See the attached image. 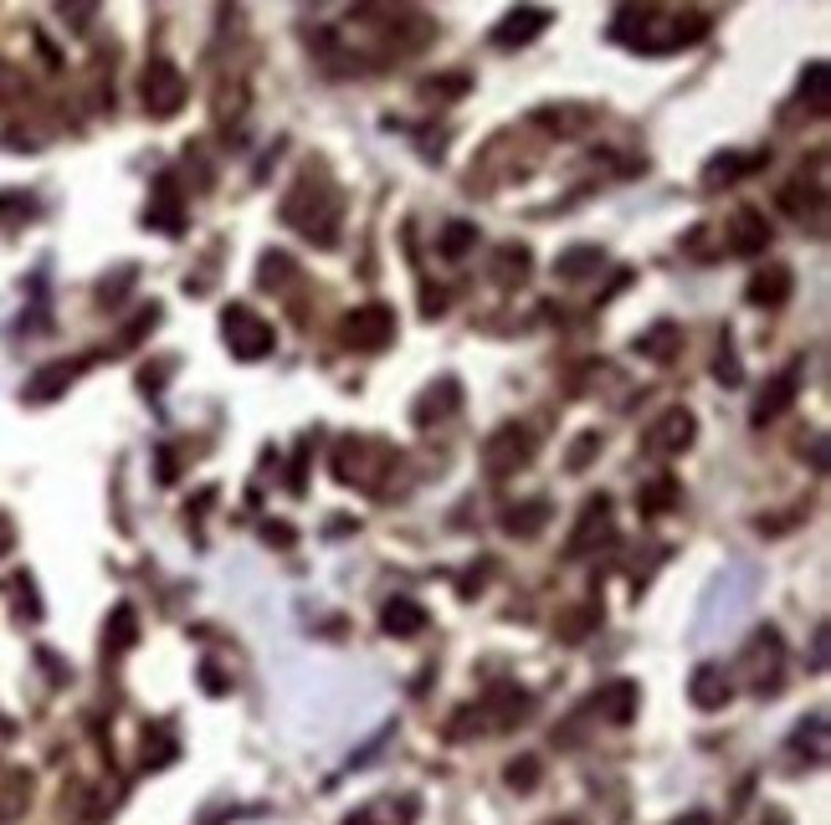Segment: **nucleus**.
<instances>
[{"label": "nucleus", "instance_id": "6", "mask_svg": "<svg viewBox=\"0 0 831 825\" xmlns=\"http://www.w3.org/2000/svg\"><path fill=\"white\" fill-rule=\"evenodd\" d=\"M339 339H344V349H354V354H380V349L396 339V313H390L386 303H360L354 313H344Z\"/></svg>", "mask_w": 831, "mask_h": 825}, {"label": "nucleus", "instance_id": "7", "mask_svg": "<svg viewBox=\"0 0 831 825\" xmlns=\"http://www.w3.org/2000/svg\"><path fill=\"white\" fill-rule=\"evenodd\" d=\"M611 497L605 493H595L585 507H580V519H575V529H570V544H564V560H590L595 549H605L611 544Z\"/></svg>", "mask_w": 831, "mask_h": 825}, {"label": "nucleus", "instance_id": "4", "mask_svg": "<svg viewBox=\"0 0 831 825\" xmlns=\"http://www.w3.org/2000/svg\"><path fill=\"white\" fill-rule=\"evenodd\" d=\"M529 462H534V431L519 426V421H503L483 446V472L493 482H503V477H519Z\"/></svg>", "mask_w": 831, "mask_h": 825}, {"label": "nucleus", "instance_id": "34", "mask_svg": "<svg viewBox=\"0 0 831 825\" xmlns=\"http://www.w3.org/2000/svg\"><path fill=\"white\" fill-rule=\"evenodd\" d=\"M154 323H160V303H144L134 313V319L123 323V339H119V349H134L139 339H144V329H154Z\"/></svg>", "mask_w": 831, "mask_h": 825}, {"label": "nucleus", "instance_id": "14", "mask_svg": "<svg viewBox=\"0 0 831 825\" xmlns=\"http://www.w3.org/2000/svg\"><path fill=\"white\" fill-rule=\"evenodd\" d=\"M144 227L160 231V237H180V231H186V200H180L174 174H160V180H154V200H149V211H144Z\"/></svg>", "mask_w": 831, "mask_h": 825}, {"label": "nucleus", "instance_id": "23", "mask_svg": "<svg viewBox=\"0 0 831 825\" xmlns=\"http://www.w3.org/2000/svg\"><path fill=\"white\" fill-rule=\"evenodd\" d=\"M601 266H605V252H601V247L580 241V247H570V252L554 256V278H560V282H585V278H595Z\"/></svg>", "mask_w": 831, "mask_h": 825}, {"label": "nucleus", "instance_id": "35", "mask_svg": "<svg viewBox=\"0 0 831 825\" xmlns=\"http://www.w3.org/2000/svg\"><path fill=\"white\" fill-rule=\"evenodd\" d=\"M801 98H811L817 113H827V62H811L801 78Z\"/></svg>", "mask_w": 831, "mask_h": 825}, {"label": "nucleus", "instance_id": "25", "mask_svg": "<svg viewBox=\"0 0 831 825\" xmlns=\"http://www.w3.org/2000/svg\"><path fill=\"white\" fill-rule=\"evenodd\" d=\"M678 497H683V482L678 477H652V482H642V493H637V513H642V519H662V513L678 507Z\"/></svg>", "mask_w": 831, "mask_h": 825}, {"label": "nucleus", "instance_id": "28", "mask_svg": "<svg viewBox=\"0 0 831 825\" xmlns=\"http://www.w3.org/2000/svg\"><path fill=\"white\" fill-rule=\"evenodd\" d=\"M637 697H642V693H637V682L621 677V682H611L595 703H605V718H611V723H631V718H637Z\"/></svg>", "mask_w": 831, "mask_h": 825}, {"label": "nucleus", "instance_id": "24", "mask_svg": "<svg viewBox=\"0 0 831 825\" xmlns=\"http://www.w3.org/2000/svg\"><path fill=\"white\" fill-rule=\"evenodd\" d=\"M544 523H550V503L544 497H523V503L503 507V533H513V539H534Z\"/></svg>", "mask_w": 831, "mask_h": 825}, {"label": "nucleus", "instance_id": "40", "mask_svg": "<svg viewBox=\"0 0 831 825\" xmlns=\"http://www.w3.org/2000/svg\"><path fill=\"white\" fill-rule=\"evenodd\" d=\"M780 205H785L791 215H805V205H821V190H811V195H805L801 185H791V190H780Z\"/></svg>", "mask_w": 831, "mask_h": 825}, {"label": "nucleus", "instance_id": "27", "mask_svg": "<svg viewBox=\"0 0 831 825\" xmlns=\"http://www.w3.org/2000/svg\"><path fill=\"white\" fill-rule=\"evenodd\" d=\"M134 641H139V615H134V605H119V611L108 615V631H103L108 656H113V652H129Z\"/></svg>", "mask_w": 831, "mask_h": 825}, {"label": "nucleus", "instance_id": "30", "mask_svg": "<svg viewBox=\"0 0 831 825\" xmlns=\"http://www.w3.org/2000/svg\"><path fill=\"white\" fill-rule=\"evenodd\" d=\"M6 600L16 605V615H21V621H41V600H37L31 574H11V580H6Z\"/></svg>", "mask_w": 831, "mask_h": 825}, {"label": "nucleus", "instance_id": "22", "mask_svg": "<svg viewBox=\"0 0 831 825\" xmlns=\"http://www.w3.org/2000/svg\"><path fill=\"white\" fill-rule=\"evenodd\" d=\"M529 272H534V256H529V247H519V241H509V247H498L493 252V282L498 288H523L529 282Z\"/></svg>", "mask_w": 831, "mask_h": 825}, {"label": "nucleus", "instance_id": "43", "mask_svg": "<svg viewBox=\"0 0 831 825\" xmlns=\"http://www.w3.org/2000/svg\"><path fill=\"white\" fill-rule=\"evenodd\" d=\"M11 544H16V529L11 519H0V554H11Z\"/></svg>", "mask_w": 831, "mask_h": 825}, {"label": "nucleus", "instance_id": "15", "mask_svg": "<svg viewBox=\"0 0 831 825\" xmlns=\"http://www.w3.org/2000/svg\"><path fill=\"white\" fill-rule=\"evenodd\" d=\"M688 697H693L698 713H719V707H729V697H734V682L724 677V666H693V677H688Z\"/></svg>", "mask_w": 831, "mask_h": 825}, {"label": "nucleus", "instance_id": "46", "mask_svg": "<svg viewBox=\"0 0 831 825\" xmlns=\"http://www.w3.org/2000/svg\"><path fill=\"white\" fill-rule=\"evenodd\" d=\"M554 825H580V821H554Z\"/></svg>", "mask_w": 831, "mask_h": 825}, {"label": "nucleus", "instance_id": "1", "mask_svg": "<svg viewBox=\"0 0 831 825\" xmlns=\"http://www.w3.org/2000/svg\"><path fill=\"white\" fill-rule=\"evenodd\" d=\"M282 221L298 231V237H309L313 247H334L339 241V221H344V211H339V190L334 180L313 164L309 174H298V185L282 195Z\"/></svg>", "mask_w": 831, "mask_h": 825}, {"label": "nucleus", "instance_id": "5", "mask_svg": "<svg viewBox=\"0 0 831 825\" xmlns=\"http://www.w3.org/2000/svg\"><path fill=\"white\" fill-rule=\"evenodd\" d=\"M390 466V452L370 436H339L334 446V477L344 487H376V477Z\"/></svg>", "mask_w": 831, "mask_h": 825}, {"label": "nucleus", "instance_id": "37", "mask_svg": "<svg viewBox=\"0 0 831 825\" xmlns=\"http://www.w3.org/2000/svg\"><path fill=\"white\" fill-rule=\"evenodd\" d=\"M421 88H427L431 98H462L472 88V78H468V72H447V78H427Z\"/></svg>", "mask_w": 831, "mask_h": 825}, {"label": "nucleus", "instance_id": "20", "mask_svg": "<svg viewBox=\"0 0 831 825\" xmlns=\"http://www.w3.org/2000/svg\"><path fill=\"white\" fill-rule=\"evenodd\" d=\"M764 164H770V154H734V149H729V154H713L709 160V170H703V185L709 190H719V185H734V180H744V174L750 170H764Z\"/></svg>", "mask_w": 831, "mask_h": 825}, {"label": "nucleus", "instance_id": "44", "mask_svg": "<svg viewBox=\"0 0 831 825\" xmlns=\"http://www.w3.org/2000/svg\"><path fill=\"white\" fill-rule=\"evenodd\" d=\"M672 825H713V815H703V811H693V815H683V821H672Z\"/></svg>", "mask_w": 831, "mask_h": 825}, {"label": "nucleus", "instance_id": "45", "mask_svg": "<svg viewBox=\"0 0 831 825\" xmlns=\"http://www.w3.org/2000/svg\"><path fill=\"white\" fill-rule=\"evenodd\" d=\"M764 825H785V815H764Z\"/></svg>", "mask_w": 831, "mask_h": 825}, {"label": "nucleus", "instance_id": "39", "mask_svg": "<svg viewBox=\"0 0 831 825\" xmlns=\"http://www.w3.org/2000/svg\"><path fill=\"white\" fill-rule=\"evenodd\" d=\"M595 446H601V431H585V436L570 446V472H585L590 456H595Z\"/></svg>", "mask_w": 831, "mask_h": 825}, {"label": "nucleus", "instance_id": "32", "mask_svg": "<svg viewBox=\"0 0 831 825\" xmlns=\"http://www.w3.org/2000/svg\"><path fill=\"white\" fill-rule=\"evenodd\" d=\"M534 119H539V123H560L554 133H580V129L590 123V113H585V108H570V103H564V108H539Z\"/></svg>", "mask_w": 831, "mask_h": 825}, {"label": "nucleus", "instance_id": "3", "mask_svg": "<svg viewBox=\"0 0 831 825\" xmlns=\"http://www.w3.org/2000/svg\"><path fill=\"white\" fill-rule=\"evenodd\" d=\"M221 329H227L231 360H242V364L268 360L272 349H278V333H272V323H268V319H257L247 303H231L227 313H221Z\"/></svg>", "mask_w": 831, "mask_h": 825}, {"label": "nucleus", "instance_id": "38", "mask_svg": "<svg viewBox=\"0 0 831 825\" xmlns=\"http://www.w3.org/2000/svg\"><path fill=\"white\" fill-rule=\"evenodd\" d=\"M503 774H509V785H513V789H534V779H539V759H534V754H523V759H513Z\"/></svg>", "mask_w": 831, "mask_h": 825}, {"label": "nucleus", "instance_id": "31", "mask_svg": "<svg viewBox=\"0 0 831 825\" xmlns=\"http://www.w3.org/2000/svg\"><path fill=\"white\" fill-rule=\"evenodd\" d=\"M713 380H719V385H744V370H739V354H734V339H719V354H713Z\"/></svg>", "mask_w": 831, "mask_h": 825}, {"label": "nucleus", "instance_id": "16", "mask_svg": "<svg viewBox=\"0 0 831 825\" xmlns=\"http://www.w3.org/2000/svg\"><path fill=\"white\" fill-rule=\"evenodd\" d=\"M82 364H93V360H57V364H41V370L27 380L21 400H27V405H47V400H57L62 390L72 385V380H78Z\"/></svg>", "mask_w": 831, "mask_h": 825}, {"label": "nucleus", "instance_id": "41", "mask_svg": "<svg viewBox=\"0 0 831 825\" xmlns=\"http://www.w3.org/2000/svg\"><path fill=\"white\" fill-rule=\"evenodd\" d=\"M262 533H268V544H278V549H288V544H293V529H288V523H268V529H262Z\"/></svg>", "mask_w": 831, "mask_h": 825}, {"label": "nucleus", "instance_id": "18", "mask_svg": "<svg viewBox=\"0 0 831 825\" xmlns=\"http://www.w3.org/2000/svg\"><path fill=\"white\" fill-rule=\"evenodd\" d=\"M791 293H795V272H791V266H780V262H770L764 272H754L750 288H744V298H750L754 308H780Z\"/></svg>", "mask_w": 831, "mask_h": 825}, {"label": "nucleus", "instance_id": "19", "mask_svg": "<svg viewBox=\"0 0 831 825\" xmlns=\"http://www.w3.org/2000/svg\"><path fill=\"white\" fill-rule=\"evenodd\" d=\"M703 31H709V21H703V16H668V21H662V27L642 41V52H678V47H693Z\"/></svg>", "mask_w": 831, "mask_h": 825}, {"label": "nucleus", "instance_id": "2", "mask_svg": "<svg viewBox=\"0 0 831 825\" xmlns=\"http://www.w3.org/2000/svg\"><path fill=\"white\" fill-rule=\"evenodd\" d=\"M139 98H144V113L149 119H174L186 108L190 88H186V72L170 62V57H149L144 62V78H139Z\"/></svg>", "mask_w": 831, "mask_h": 825}, {"label": "nucleus", "instance_id": "29", "mask_svg": "<svg viewBox=\"0 0 831 825\" xmlns=\"http://www.w3.org/2000/svg\"><path fill=\"white\" fill-rule=\"evenodd\" d=\"M437 252H442L447 262H462L468 252H478V227H472V221H447Z\"/></svg>", "mask_w": 831, "mask_h": 825}, {"label": "nucleus", "instance_id": "9", "mask_svg": "<svg viewBox=\"0 0 831 825\" xmlns=\"http://www.w3.org/2000/svg\"><path fill=\"white\" fill-rule=\"evenodd\" d=\"M550 6H534V0H523V6H513L503 21H498L493 31H488V41H493L498 52H519V47H529L534 37H544L550 31Z\"/></svg>", "mask_w": 831, "mask_h": 825}, {"label": "nucleus", "instance_id": "10", "mask_svg": "<svg viewBox=\"0 0 831 825\" xmlns=\"http://www.w3.org/2000/svg\"><path fill=\"white\" fill-rule=\"evenodd\" d=\"M780 656H785V641L780 631H754L750 646H744V666H750V687L754 693H775L780 687Z\"/></svg>", "mask_w": 831, "mask_h": 825}, {"label": "nucleus", "instance_id": "42", "mask_svg": "<svg viewBox=\"0 0 831 825\" xmlns=\"http://www.w3.org/2000/svg\"><path fill=\"white\" fill-rule=\"evenodd\" d=\"M160 482H174V452H170V446L160 452Z\"/></svg>", "mask_w": 831, "mask_h": 825}, {"label": "nucleus", "instance_id": "33", "mask_svg": "<svg viewBox=\"0 0 831 825\" xmlns=\"http://www.w3.org/2000/svg\"><path fill=\"white\" fill-rule=\"evenodd\" d=\"M57 16L68 21V31H88L98 16V0H57Z\"/></svg>", "mask_w": 831, "mask_h": 825}, {"label": "nucleus", "instance_id": "36", "mask_svg": "<svg viewBox=\"0 0 831 825\" xmlns=\"http://www.w3.org/2000/svg\"><path fill=\"white\" fill-rule=\"evenodd\" d=\"M288 278H293V262H288V256L282 252L262 256V266H257V282H262V288H282Z\"/></svg>", "mask_w": 831, "mask_h": 825}, {"label": "nucleus", "instance_id": "21", "mask_svg": "<svg viewBox=\"0 0 831 825\" xmlns=\"http://www.w3.org/2000/svg\"><path fill=\"white\" fill-rule=\"evenodd\" d=\"M637 354H642V360H652V364H672L678 360V354H683V329H678V323H652V329L642 333V339H637Z\"/></svg>", "mask_w": 831, "mask_h": 825}, {"label": "nucleus", "instance_id": "17", "mask_svg": "<svg viewBox=\"0 0 831 825\" xmlns=\"http://www.w3.org/2000/svg\"><path fill=\"white\" fill-rule=\"evenodd\" d=\"M427 605L421 600H411V595H396V600H386V611H380V631L386 636H396V641H411V636H421L427 631Z\"/></svg>", "mask_w": 831, "mask_h": 825}, {"label": "nucleus", "instance_id": "26", "mask_svg": "<svg viewBox=\"0 0 831 825\" xmlns=\"http://www.w3.org/2000/svg\"><path fill=\"white\" fill-rule=\"evenodd\" d=\"M601 615H605V605H601V600H585V605H570V611H564L560 621H554V636H560V641H570V646H575V641H585L590 631L601 626Z\"/></svg>", "mask_w": 831, "mask_h": 825}, {"label": "nucleus", "instance_id": "11", "mask_svg": "<svg viewBox=\"0 0 831 825\" xmlns=\"http://www.w3.org/2000/svg\"><path fill=\"white\" fill-rule=\"evenodd\" d=\"M795 395H801V360L795 364H785L780 374H770L764 380V390L754 395V426H770V421H780V415H791V405H795Z\"/></svg>", "mask_w": 831, "mask_h": 825}, {"label": "nucleus", "instance_id": "8", "mask_svg": "<svg viewBox=\"0 0 831 825\" xmlns=\"http://www.w3.org/2000/svg\"><path fill=\"white\" fill-rule=\"evenodd\" d=\"M693 441H698V415L688 411V405H672V411H662L658 421L642 431V446L652 456H683Z\"/></svg>", "mask_w": 831, "mask_h": 825}, {"label": "nucleus", "instance_id": "13", "mask_svg": "<svg viewBox=\"0 0 831 825\" xmlns=\"http://www.w3.org/2000/svg\"><path fill=\"white\" fill-rule=\"evenodd\" d=\"M457 411H462V385H457V374H437V380L416 395L411 421L427 431V426H437V421H447V415H457Z\"/></svg>", "mask_w": 831, "mask_h": 825}, {"label": "nucleus", "instance_id": "12", "mask_svg": "<svg viewBox=\"0 0 831 825\" xmlns=\"http://www.w3.org/2000/svg\"><path fill=\"white\" fill-rule=\"evenodd\" d=\"M729 252L734 256H764L770 252V241H775V227L764 221V211H754V205H739L734 215H729Z\"/></svg>", "mask_w": 831, "mask_h": 825}]
</instances>
